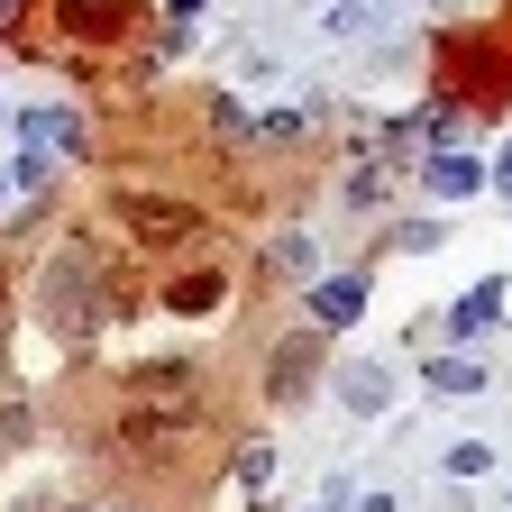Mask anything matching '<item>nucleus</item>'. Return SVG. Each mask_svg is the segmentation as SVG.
<instances>
[{
	"mask_svg": "<svg viewBox=\"0 0 512 512\" xmlns=\"http://www.w3.org/2000/svg\"><path fill=\"white\" fill-rule=\"evenodd\" d=\"M37 311L55 320L64 339H83L92 320H101V266H92V247H64L55 266H46V284H37Z\"/></svg>",
	"mask_w": 512,
	"mask_h": 512,
	"instance_id": "obj_1",
	"label": "nucleus"
},
{
	"mask_svg": "<svg viewBox=\"0 0 512 512\" xmlns=\"http://www.w3.org/2000/svg\"><path fill=\"white\" fill-rule=\"evenodd\" d=\"M330 394H339L348 421H384V412L403 403V375L384 366V357H339V366H330Z\"/></svg>",
	"mask_w": 512,
	"mask_h": 512,
	"instance_id": "obj_2",
	"label": "nucleus"
},
{
	"mask_svg": "<svg viewBox=\"0 0 512 512\" xmlns=\"http://www.w3.org/2000/svg\"><path fill=\"white\" fill-rule=\"evenodd\" d=\"M320 320L311 330H293V339H275V357H266V403H311L320 394Z\"/></svg>",
	"mask_w": 512,
	"mask_h": 512,
	"instance_id": "obj_3",
	"label": "nucleus"
},
{
	"mask_svg": "<svg viewBox=\"0 0 512 512\" xmlns=\"http://www.w3.org/2000/svg\"><path fill=\"white\" fill-rule=\"evenodd\" d=\"M412 183H421V202H476V192H494V165L467 147H430L412 165Z\"/></svg>",
	"mask_w": 512,
	"mask_h": 512,
	"instance_id": "obj_4",
	"label": "nucleus"
},
{
	"mask_svg": "<svg viewBox=\"0 0 512 512\" xmlns=\"http://www.w3.org/2000/svg\"><path fill=\"white\" fill-rule=\"evenodd\" d=\"M503 302H512V284H503V275L467 284L458 302L439 311V339H448V348H476V339H494V330H503Z\"/></svg>",
	"mask_w": 512,
	"mask_h": 512,
	"instance_id": "obj_5",
	"label": "nucleus"
},
{
	"mask_svg": "<svg viewBox=\"0 0 512 512\" xmlns=\"http://www.w3.org/2000/svg\"><path fill=\"white\" fill-rule=\"evenodd\" d=\"M421 394H430V403H476V394H485V357L430 348V357H421Z\"/></svg>",
	"mask_w": 512,
	"mask_h": 512,
	"instance_id": "obj_6",
	"label": "nucleus"
},
{
	"mask_svg": "<svg viewBox=\"0 0 512 512\" xmlns=\"http://www.w3.org/2000/svg\"><path fill=\"white\" fill-rule=\"evenodd\" d=\"M119 220L138 229V238H202V220L174 211V202H147V192H119Z\"/></svg>",
	"mask_w": 512,
	"mask_h": 512,
	"instance_id": "obj_7",
	"label": "nucleus"
},
{
	"mask_svg": "<svg viewBox=\"0 0 512 512\" xmlns=\"http://www.w3.org/2000/svg\"><path fill=\"white\" fill-rule=\"evenodd\" d=\"M357 311H366V275H320V284H311V320H320L330 339L348 330Z\"/></svg>",
	"mask_w": 512,
	"mask_h": 512,
	"instance_id": "obj_8",
	"label": "nucleus"
},
{
	"mask_svg": "<svg viewBox=\"0 0 512 512\" xmlns=\"http://www.w3.org/2000/svg\"><path fill=\"white\" fill-rule=\"evenodd\" d=\"M394 19H403V0H330V10H320V37H375Z\"/></svg>",
	"mask_w": 512,
	"mask_h": 512,
	"instance_id": "obj_9",
	"label": "nucleus"
},
{
	"mask_svg": "<svg viewBox=\"0 0 512 512\" xmlns=\"http://www.w3.org/2000/svg\"><path fill=\"white\" fill-rule=\"evenodd\" d=\"M10 128H19L28 147H46V156H64V147L83 138V128H74V110H64V101H37V110H19Z\"/></svg>",
	"mask_w": 512,
	"mask_h": 512,
	"instance_id": "obj_10",
	"label": "nucleus"
},
{
	"mask_svg": "<svg viewBox=\"0 0 512 512\" xmlns=\"http://www.w3.org/2000/svg\"><path fill=\"white\" fill-rule=\"evenodd\" d=\"M494 467H503V458H494L485 439H448V448H439V476H448V485H485Z\"/></svg>",
	"mask_w": 512,
	"mask_h": 512,
	"instance_id": "obj_11",
	"label": "nucleus"
},
{
	"mask_svg": "<svg viewBox=\"0 0 512 512\" xmlns=\"http://www.w3.org/2000/svg\"><path fill=\"white\" fill-rule=\"evenodd\" d=\"M64 28H74V37H119L128 0H64Z\"/></svg>",
	"mask_w": 512,
	"mask_h": 512,
	"instance_id": "obj_12",
	"label": "nucleus"
},
{
	"mask_svg": "<svg viewBox=\"0 0 512 512\" xmlns=\"http://www.w3.org/2000/svg\"><path fill=\"white\" fill-rule=\"evenodd\" d=\"M266 266H275V275H311V266H320V247H311L302 229H284V238L266 247Z\"/></svg>",
	"mask_w": 512,
	"mask_h": 512,
	"instance_id": "obj_13",
	"label": "nucleus"
},
{
	"mask_svg": "<svg viewBox=\"0 0 512 512\" xmlns=\"http://www.w3.org/2000/svg\"><path fill=\"white\" fill-rule=\"evenodd\" d=\"M275 467H284V458H275V439H247V448H238V485H247V494H256V485H275Z\"/></svg>",
	"mask_w": 512,
	"mask_h": 512,
	"instance_id": "obj_14",
	"label": "nucleus"
},
{
	"mask_svg": "<svg viewBox=\"0 0 512 512\" xmlns=\"http://www.w3.org/2000/svg\"><path fill=\"white\" fill-rule=\"evenodd\" d=\"M384 192H394V174H384V165H357V174H348V192H339V202H348V211H375V202H384Z\"/></svg>",
	"mask_w": 512,
	"mask_h": 512,
	"instance_id": "obj_15",
	"label": "nucleus"
},
{
	"mask_svg": "<svg viewBox=\"0 0 512 512\" xmlns=\"http://www.w3.org/2000/svg\"><path fill=\"white\" fill-rule=\"evenodd\" d=\"M165 302H174L183 320H192V311H220V275H183V284H174Z\"/></svg>",
	"mask_w": 512,
	"mask_h": 512,
	"instance_id": "obj_16",
	"label": "nucleus"
},
{
	"mask_svg": "<svg viewBox=\"0 0 512 512\" xmlns=\"http://www.w3.org/2000/svg\"><path fill=\"white\" fill-rule=\"evenodd\" d=\"M320 503H330V512H357L366 494H357V476H348V467H330V476H320Z\"/></svg>",
	"mask_w": 512,
	"mask_h": 512,
	"instance_id": "obj_17",
	"label": "nucleus"
},
{
	"mask_svg": "<svg viewBox=\"0 0 512 512\" xmlns=\"http://www.w3.org/2000/svg\"><path fill=\"white\" fill-rule=\"evenodd\" d=\"M46 183H55V174H46V147H28V156L10 165V192H46Z\"/></svg>",
	"mask_w": 512,
	"mask_h": 512,
	"instance_id": "obj_18",
	"label": "nucleus"
},
{
	"mask_svg": "<svg viewBox=\"0 0 512 512\" xmlns=\"http://www.w3.org/2000/svg\"><path fill=\"white\" fill-rule=\"evenodd\" d=\"M394 247H403V256H430V247H439V220H403Z\"/></svg>",
	"mask_w": 512,
	"mask_h": 512,
	"instance_id": "obj_19",
	"label": "nucleus"
},
{
	"mask_svg": "<svg viewBox=\"0 0 512 512\" xmlns=\"http://www.w3.org/2000/svg\"><path fill=\"white\" fill-rule=\"evenodd\" d=\"M494 202H512V147L494 156Z\"/></svg>",
	"mask_w": 512,
	"mask_h": 512,
	"instance_id": "obj_20",
	"label": "nucleus"
},
{
	"mask_svg": "<svg viewBox=\"0 0 512 512\" xmlns=\"http://www.w3.org/2000/svg\"><path fill=\"white\" fill-rule=\"evenodd\" d=\"M165 10H174V19H202V10H211V0H165Z\"/></svg>",
	"mask_w": 512,
	"mask_h": 512,
	"instance_id": "obj_21",
	"label": "nucleus"
},
{
	"mask_svg": "<svg viewBox=\"0 0 512 512\" xmlns=\"http://www.w3.org/2000/svg\"><path fill=\"white\" fill-rule=\"evenodd\" d=\"M10 119H19V110H10V101H0V128H10Z\"/></svg>",
	"mask_w": 512,
	"mask_h": 512,
	"instance_id": "obj_22",
	"label": "nucleus"
},
{
	"mask_svg": "<svg viewBox=\"0 0 512 512\" xmlns=\"http://www.w3.org/2000/svg\"><path fill=\"white\" fill-rule=\"evenodd\" d=\"M0 192H10V165H0Z\"/></svg>",
	"mask_w": 512,
	"mask_h": 512,
	"instance_id": "obj_23",
	"label": "nucleus"
},
{
	"mask_svg": "<svg viewBox=\"0 0 512 512\" xmlns=\"http://www.w3.org/2000/svg\"><path fill=\"white\" fill-rule=\"evenodd\" d=\"M311 512H330V503H311Z\"/></svg>",
	"mask_w": 512,
	"mask_h": 512,
	"instance_id": "obj_24",
	"label": "nucleus"
}]
</instances>
